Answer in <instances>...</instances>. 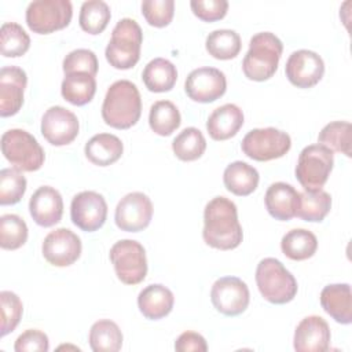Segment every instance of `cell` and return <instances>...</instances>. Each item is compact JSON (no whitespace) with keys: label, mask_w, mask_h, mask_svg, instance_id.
Instances as JSON below:
<instances>
[{"label":"cell","mask_w":352,"mask_h":352,"mask_svg":"<svg viewBox=\"0 0 352 352\" xmlns=\"http://www.w3.org/2000/svg\"><path fill=\"white\" fill-rule=\"evenodd\" d=\"M84 151L94 165L109 166L121 158L124 144L116 135L98 133L87 142Z\"/></svg>","instance_id":"cell-25"},{"label":"cell","mask_w":352,"mask_h":352,"mask_svg":"<svg viewBox=\"0 0 352 352\" xmlns=\"http://www.w3.org/2000/svg\"><path fill=\"white\" fill-rule=\"evenodd\" d=\"M142 114V99L138 87L128 80L110 85L102 104L103 121L116 129L133 126Z\"/></svg>","instance_id":"cell-2"},{"label":"cell","mask_w":352,"mask_h":352,"mask_svg":"<svg viewBox=\"0 0 352 352\" xmlns=\"http://www.w3.org/2000/svg\"><path fill=\"white\" fill-rule=\"evenodd\" d=\"M142 14L146 22L154 28L168 26L175 14L173 0H144L142 3Z\"/></svg>","instance_id":"cell-41"},{"label":"cell","mask_w":352,"mask_h":352,"mask_svg":"<svg viewBox=\"0 0 352 352\" xmlns=\"http://www.w3.org/2000/svg\"><path fill=\"white\" fill-rule=\"evenodd\" d=\"M142 78L148 91L168 92L176 84L177 70L170 60L165 58H155L144 66Z\"/></svg>","instance_id":"cell-27"},{"label":"cell","mask_w":352,"mask_h":352,"mask_svg":"<svg viewBox=\"0 0 352 352\" xmlns=\"http://www.w3.org/2000/svg\"><path fill=\"white\" fill-rule=\"evenodd\" d=\"M300 192L287 183L276 182L272 183L264 197L265 208L268 213L276 220H290L296 217V212L298 208Z\"/></svg>","instance_id":"cell-21"},{"label":"cell","mask_w":352,"mask_h":352,"mask_svg":"<svg viewBox=\"0 0 352 352\" xmlns=\"http://www.w3.org/2000/svg\"><path fill=\"white\" fill-rule=\"evenodd\" d=\"M320 305L337 323L352 322V294L348 283H333L320 292Z\"/></svg>","instance_id":"cell-22"},{"label":"cell","mask_w":352,"mask_h":352,"mask_svg":"<svg viewBox=\"0 0 352 352\" xmlns=\"http://www.w3.org/2000/svg\"><path fill=\"white\" fill-rule=\"evenodd\" d=\"M70 216L74 226L82 231L99 230L107 217V204L96 191H81L72 199Z\"/></svg>","instance_id":"cell-14"},{"label":"cell","mask_w":352,"mask_h":352,"mask_svg":"<svg viewBox=\"0 0 352 352\" xmlns=\"http://www.w3.org/2000/svg\"><path fill=\"white\" fill-rule=\"evenodd\" d=\"M190 7L195 16L205 22L219 21L226 16L228 10V1L226 0H192Z\"/></svg>","instance_id":"cell-43"},{"label":"cell","mask_w":352,"mask_h":352,"mask_svg":"<svg viewBox=\"0 0 352 352\" xmlns=\"http://www.w3.org/2000/svg\"><path fill=\"white\" fill-rule=\"evenodd\" d=\"M26 191V179L16 168L0 170V204L14 205L21 201Z\"/></svg>","instance_id":"cell-39"},{"label":"cell","mask_w":352,"mask_h":352,"mask_svg":"<svg viewBox=\"0 0 352 352\" xmlns=\"http://www.w3.org/2000/svg\"><path fill=\"white\" fill-rule=\"evenodd\" d=\"M173 293L160 283L146 286L138 296L139 311L144 318L151 320H158L169 315L173 308Z\"/></svg>","instance_id":"cell-24"},{"label":"cell","mask_w":352,"mask_h":352,"mask_svg":"<svg viewBox=\"0 0 352 352\" xmlns=\"http://www.w3.org/2000/svg\"><path fill=\"white\" fill-rule=\"evenodd\" d=\"M14 349L15 352H47L50 349V341L41 330L29 329L16 338Z\"/></svg>","instance_id":"cell-44"},{"label":"cell","mask_w":352,"mask_h":352,"mask_svg":"<svg viewBox=\"0 0 352 352\" xmlns=\"http://www.w3.org/2000/svg\"><path fill=\"white\" fill-rule=\"evenodd\" d=\"M330 338L327 322L318 315H311L297 324L293 345L297 352H324L330 346Z\"/></svg>","instance_id":"cell-19"},{"label":"cell","mask_w":352,"mask_h":352,"mask_svg":"<svg viewBox=\"0 0 352 352\" xmlns=\"http://www.w3.org/2000/svg\"><path fill=\"white\" fill-rule=\"evenodd\" d=\"M80 124L74 113L62 107H50L41 118V133L52 146H66L78 135Z\"/></svg>","instance_id":"cell-17"},{"label":"cell","mask_w":352,"mask_h":352,"mask_svg":"<svg viewBox=\"0 0 352 352\" xmlns=\"http://www.w3.org/2000/svg\"><path fill=\"white\" fill-rule=\"evenodd\" d=\"M72 15L69 0H34L26 8V23L33 33L50 34L66 28Z\"/></svg>","instance_id":"cell-9"},{"label":"cell","mask_w":352,"mask_h":352,"mask_svg":"<svg viewBox=\"0 0 352 352\" xmlns=\"http://www.w3.org/2000/svg\"><path fill=\"white\" fill-rule=\"evenodd\" d=\"M202 236L206 245L220 250H231L241 245L243 232L236 205L231 199L214 197L206 204Z\"/></svg>","instance_id":"cell-1"},{"label":"cell","mask_w":352,"mask_h":352,"mask_svg":"<svg viewBox=\"0 0 352 352\" xmlns=\"http://www.w3.org/2000/svg\"><path fill=\"white\" fill-rule=\"evenodd\" d=\"M287 80L297 88H311L316 85L324 74V62L314 51H294L285 66Z\"/></svg>","instance_id":"cell-15"},{"label":"cell","mask_w":352,"mask_h":352,"mask_svg":"<svg viewBox=\"0 0 352 352\" xmlns=\"http://www.w3.org/2000/svg\"><path fill=\"white\" fill-rule=\"evenodd\" d=\"M110 261L117 278L125 285H138L147 275L144 248L133 239H121L110 249Z\"/></svg>","instance_id":"cell-8"},{"label":"cell","mask_w":352,"mask_h":352,"mask_svg":"<svg viewBox=\"0 0 352 352\" xmlns=\"http://www.w3.org/2000/svg\"><path fill=\"white\" fill-rule=\"evenodd\" d=\"M206 51L216 59L227 60L235 58L242 47L239 34L231 29H217L208 34Z\"/></svg>","instance_id":"cell-33"},{"label":"cell","mask_w":352,"mask_h":352,"mask_svg":"<svg viewBox=\"0 0 352 352\" xmlns=\"http://www.w3.org/2000/svg\"><path fill=\"white\" fill-rule=\"evenodd\" d=\"M242 151L254 161H271L283 157L292 147L289 133L268 126L249 131L242 139Z\"/></svg>","instance_id":"cell-10"},{"label":"cell","mask_w":352,"mask_h":352,"mask_svg":"<svg viewBox=\"0 0 352 352\" xmlns=\"http://www.w3.org/2000/svg\"><path fill=\"white\" fill-rule=\"evenodd\" d=\"M280 249L286 257L301 261L312 257L318 249L315 234L304 228H294L286 232L280 241Z\"/></svg>","instance_id":"cell-29"},{"label":"cell","mask_w":352,"mask_h":352,"mask_svg":"<svg viewBox=\"0 0 352 352\" xmlns=\"http://www.w3.org/2000/svg\"><path fill=\"white\" fill-rule=\"evenodd\" d=\"M318 142L331 151L351 157V124L348 121H333L324 125L319 132Z\"/></svg>","instance_id":"cell-37"},{"label":"cell","mask_w":352,"mask_h":352,"mask_svg":"<svg viewBox=\"0 0 352 352\" xmlns=\"http://www.w3.org/2000/svg\"><path fill=\"white\" fill-rule=\"evenodd\" d=\"M60 92L69 103L74 106H84L92 100L96 92V80L88 73L65 74Z\"/></svg>","instance_id":"cell-28"},{"label":"cell","mask_w":352,"mask_h":352,"mask_svg":"<svg viewBox=\"0 0 352 352\" xmlns=\"http://www.w3.org/2000/svg\"><path fill=\"white\" fill-rule=\"evenodd\" d=\"M1 153L16 169L23 172L38 170L44 164V150L25 129H8L1 136Z\"/></svg>","instance_id":"cell-6"},{"label":"cell","mask_w":352,"mask_h":352,"mask_svg":"<svg viewBox=\"0 0 352 352\" xmlns=\"http://www.w3.org/2000/svg\"><path fill=\"white\" fill-rule=\"evenodd\" d=\"M63 72L69 73H88L96 76L98 73V58L94 51L87 48H78L69 52L63 59Z\"/></svg>","instance_id":"cell-42"},{"label":"cell","mask_w":352,"mask_h":352,"mask_svg":"<svg viewBox=\"0 0 352 352\" xmlns=\"http://www.w3.org/2000/svg\"><path fill=\"white\" fill-rule=\"evenodd\" d=\"M227 80L221 70L216 67L194 69L186 78L184 91L187 96L199 103H210L224 95Z\"/></svg>","instance_id":"cell-13"},{"label":"cell","mask_w":352,"mask_h":352,"mask_svg":"<svg viewBox=\"0 0 352 352\" xmlns=\"http://www.w3.org/2000/svg\"><path fill=\"white\" fill-rule=\"evenodd\" d=\"M175 349L177 352H205L208 351V344L199 333L184 331L177 337L175 342Z\"/></svg>","instance_id":"cell-45"},{"label":"cell","mask_w":352,"mask_h":352,"mask_svg":"<svg viewBox=\"0 0 352 352\" xmlns=\"http://www.w3.org/2000/svg\"><path fill=\"white\" fill-rule=\"evenodd\" d=\"M111 18L110 7L102 0L84 1L80 10L78 22L84 32L88 34L102 33Z\"/></svg>","instance_id":"cell-35"},{"label":"cell","mask_w":352,"mask_h":352,"mask_svg":"<svg viewBox=\"0 0 352 352\" xmlns=\"http://www.w3.org/2000/svg\"><path fill=\"white\" fill-rule=\"evenodd\" d=\"M334 165V155L323 144H311L301 150L296 165V177L305 190H319L327 182Z\"/></svg>","instance_id":"cell-7"},{"label":"cell","mask_w":352,"mask_h":352,"mask_svg":"<svg viewBox=\"0 0 352 352\" xmlns=\"http://www.w3.org/2000/svg\"><path fill=\"white\" fill-rule=\"evenodd\" d=\"M283 51L282 41L271 32L256 33L249 43L242 70L253 81H265L278 70L279 59Z\"/></svg>","instance_id":"cell-3"},{"label":"cell","mask_w":352,"mask_h":352,"mask_svg":"<svg viewBox=\"0 0 352 352\" xmlns=\"http://www.w3.org/2000/svg\"><path fill=\"white\" fill-rule=\"evenodd\" d=\"M213 307L226 316H236L245 312L250 294L248 285L236 276L219 278L210 290Z\"/></svg>","instance_id":"cell-11"},{"label":"cell","mask_w":352,"mask_h":352,"mask_svg":"<svg viewBox=\"0 0 352 352\" xmlns=\"http://www.w3.org/2000/svg\"><path fill=\"white\" fill-rule=\"evenodd\" d=\"M0 302H1V323H0V337L7 336L8 333L14 331L18 326L23 305L21 298L8 290H3L0 293Z\"/></svg>","instance_id":"cell-40"},{"label":"cell","mask_w":352,"mask_h":352,"mask_svg":"<svg viewBox=\"0 0 352 352\" xmlns=\"http://www.w3.org/2000/svg\"><path fill=\"white\" fill-rule=\"evenodd\" d=\"M89 346L94 352H117L122 346V333L110 319H100L91 326Z\"/></svg>","instance_id":"cell-30"},{"label":"cell","mask_w":352,"mask_h":352,"mask_svg":"<svg viewBox=\"0 0 352 352\" xmlns=\"http://www.w3.org/2000/svg\"><path fill=\"white\" fill-rule=\"evenodd\" d=\"M258 172L252 165L243 161L231 162L223 173V182L226 188L239 197L252 194L258 186Z\"/></svg>","instance_id":"cell-26"},{"label":"cell","mask_w":352,"mask_h":352,"mask_svg":"<svg viewBox=\"0 0 352 352\" xmlns=\"http://www.w3.org/2000/svg\"><path fill=\"white\" fill-rule=\"evenodd\" d=\"M256 283L261 296L272 304L290 302L297 294L296 278L274 257L263 258L257 264Z\"/></svg>","instance_id":"cell-5"},{"label":"cell","mask_w":352,"mask_h":352,"mask_svg":"<svg viewBox=\"0 0 352 352\" xmlns=\"http://www.w3.org/2000/svg\"><path fill=\"white\" fill-rule=\"evenodd\" d=\"M153 217V204L150 198L139 191L129 192L120 199L116 208L114 220L120 230L139 232L144 230Z\"/></svg>","instance_id":"cell-12"},{"label":"cell","mask_w":352,"mask_h":352,"mask_svg":"<svg viewBox=\"0 0 352 352\" xmlns=\"http://www.w3.org/2000/svg\"><path fill=\"white\" fill-rule=\"evenodd\" d=\"M179 109L170 100H158L150 107V128L160 136L172 135L180 125Z\"/></svg>","instance_id":"cell-32"},{"label":"cell","mask_w":352,"mask_h":352,"mask_svg":"<svg viewBox=\"0 0 352 352\" xmlns=\"http://www.w3.org/2000/svg\"><path fill=\"white\" fill-rule=\"evenodd\" d=\"M175 155L182 161H195L206 150V140L198 128L183 129L172 142Z\"/></svg>","instance_id":"cell-34"},{"label":"cell","mask_w":352,"mask_h":352,"mask_svg":"<svg viewBox=\"0 0 352 352\" xmlns=\"http://www.w3.org/2000/svg\"><path fill=\"white\" fill-rule=\"evenodd\" d=\"M143 33L139 23L131 18H122L111 32V38L104 55L110 66L120 70L133 67L140 58Z\"/></svg>","instance_id":"cell-4"},{"label":"cell","mask_w":352,"mask_h":352,"mask_svg":"<svg viewBox=\"0 0 352 352\" xmlns=\"http://www.w3.org/2000/svg\"><path fill=\"white\" fill-rule=\"evenodd\" d=\"M30 47V37L15 22H6L0 28V51L6 58H18Z\"/></svg>","instance_id":"cell-36"},{"label":"cell","mask_w":352,"mask_h":352,"mask_svg":"<svg viewBox=\"0 0 352 352\" xmlns=\"http://www.w3.org/2000/svg\"><path fill=\"white\" fill-rule=\"evenodd\" d=\"M29 212L36 224L52 227L60 221L63 214L62 195L54 187H38L30 197Z\"/></svg>","instance_id":"cell-20"},{"label":"cell","mask_w":352,"mask_h":352,"mask_svg":"<svg viewBox=\"0 0 352 352\" xmlns=\"http://www.w3.org/2000/svg\"><path fill=\"white\" fill-rule=\"evenodd\" d=\"M28 239V226L16 214H3L0 217V246L6 250H15L25 245Z\"/></svg>","instance_id":"cell-38"},{"label":"cell","mask_w":352,"mask_h":352,"mask_svg":"<svg viewBox=\"0 0 352 352\" xmlns=\"http://www.w3.org/2000/svg\"><path fill=\"white\" fill-rule=\"evenodd\" d=\"M243 125V113L234 103H226L213 110L206 121V129L213 140H227Z\"/></svg>","instance_id":"cell-23"},{"label":"cell","mask_w":352,"mask_h":352,"mask_svg":"<svg viewBox=\"0 0 352 352\" xmlns=\"http://www.w3.org/2000/svg\"><path fill=\"white\" fill-rule=\"evenodd\" d=\"M331 208V197L324 190H305L300 192L296 216L311 223L322 221Z\"/></svg>","instance_id":"cell-31"},{"label":"cell","mask_w":352,"mask_h":352,"mask_svg":"<svg viewBox=\"0 0 352 352\" xmlns=\"http://www.w3.org/2000/svg\"><path fill=\"white\" fill-rule=\"evenodd\" d=\"M81 241L69 228L51 231L43 242L44 258L55 267H67L76 263L81 254Z\"/></svg>","instance_id":"cell-16"},{"label":"cell","mask_w":352,"mask_h":352,"mask_svg":"<svg viewBox=\"0 0 352 352\" xmlns=\"http://www.w3.org/2000/svg\"><path fill=\"white\" fill-rule=\"evenodd\" d=\"M28 77L18 66H4L0 70V116L16 114L23 104V92Z\"/></svg>","instance_id":"cell-18"}]
</instances>
